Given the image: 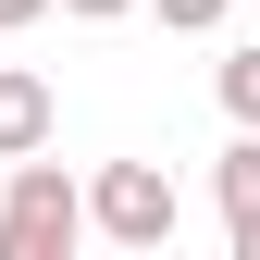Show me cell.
Wrapping results in <instances>:
<instances>
[{"mask_svg": "<svg viewBox=\"0 0 260 260\" xmlns=\"http://www.w3.org/2000/svg\"><path fill=\"white\" fill-rule=\"evenodd\" d=\"M75 236H87V186L62 161H13V186H0V260H75Z\"/></svg>", "mask_w": 260, "mask_h": 260, "instance_id": "1", "label": "cell"}, {"mask_svg": "<svg viewBox=\"0 0 260 260\" xmlns=\"http://www.w3.org/2000/svg\"><path fill=\"white\" fill-rule=\"evenodd\" d=\"M174 174H161V161H100V174H87V223H100L112 248H137V260H161L174 248Z\"/></svg>", "mask_w": 260, "mask_h": 260, "instance_id": "2", "label": "cell"}, {"mask_svg": "<svg viewBox=\"0 0 260 260\" xmlns=\"http://www.w3.org/2000/svg\"><path fill=\"white\" fill-rule=\"evenodd\" d=\"M50 149V87L25 62H0V161H38Z\"/></svg>", "mask_w": 260, "mask_h": 260, "instance_id": "3", "label": "cell"}, {"mask_svg": "<svg viewBox=\"0 0 260 260\" xmlns=\"http://www.w3.org/2000/svg\"><path fill=\"white\" fill-rule=\"evenodd\" d=\"M211 199H223V223H236V211H260V137H248V124H236V149L211 161Z\"/></svg>", "mask_w": 260, "mask_h": 260, "instance_id": "4", "label": "cell"}, {"mask_svg": "<svg viewBox=\"0 0 260 260\" xmlns=\"http://www.w3.org/2000/svg\"><path fill=\"white\" fill-rule=\"evenodd\" d=\"M211 87H223V112H236V124H248V137H260V50H236V62H223V75H211Z\"/></svg>", "mask_w": 260, "mask_h": 260, "instance_id": "5", "label": "cell"}, {"mask_svg": "<svg viewBox=\"0 0 260 260\" xmlns=\"http://www.w3.org/2000/svg\"><path fill=\"white\" fill-rule=\"evenodd\" d=\"M149 13H161V25H174V38H211V25H223V13H236V0H149Z\"/></svg>", "mask_w": 260, "mask_h": 260, "instance_id": "6", "label": "cell"}, {"mask_svg": "<svg viewBox=\"0 0 260 260\" xmlns=\"http://www.w3.org/2000/svg\"><path fill=\"white\" fill-rule=\"evenodd\" d=\"M50 13H87V25H112V13H137V0H50Z\"/></svg>", "mask_w": 260, "mask_h": 260, "instance_id": "7", "label": "cell"}, {"mask_svg": "<svg viewBox=\"0 0 260 260\" xmlns=\"http://www.w3.org/2000/svg\"><path fill=\"white\" fill-rule=\"evenodd\" d=\"M223 260H260V211H236V248H223Z\"/></svg>", "mask_w": 260, "mask_h": 260, "instance_id": "8", "label": "cell"}, {"mask_svg": "<svg viewBox=\"0 0 260 260\" xmlns=\"http://www.w3.org/2000/svg\"><path fill=\"white\" fill-rule=\"evenodd\" d=\"M38 13H50V0H0V38H13V25H38Z\"/></svg>", "mask_w": 260, "mask_h": 260, "instance_id": "9", "label": "cell"}, {"mask_svg": "<svg viewBox=\"0 0 260 260\" xmlns=\"http://www.w3.org/2000/svg\"><path fill=\"white\" fill-rule=\"evenodd\" d=\"M161 260H174V248H161Z\"/></svg>", "mask_w": 260, "mask_h": 260, "instance_id": "10", "label": "cell"}]
</instances>
